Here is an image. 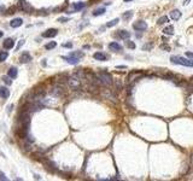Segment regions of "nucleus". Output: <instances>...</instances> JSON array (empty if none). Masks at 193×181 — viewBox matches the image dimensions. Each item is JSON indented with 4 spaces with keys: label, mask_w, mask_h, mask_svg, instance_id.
Here are the masks:
<instances>
[{
    "label": "nucleus",
    "mask_w": 193,
    "mask_h": 181,
    "mask_svg": "<svg viewBox=\"0 0 193 181\" xmlns=\"http://www.w3.org/2000/svg\"><path fill=\"white\" fill-rule=\"evenodd\" d=\"M170 62L177 65H184V67H188V68H193V60H188L185 57H180V56H171L170 57Z\"/></svg>",
    "instance_id": "nucleus-1"
},
{
    "label": "nucleus",
    "mask_w": 193,
    "mask_h": 181,
    "mask_svg": "<svg viewBox=\"0 0 193 181\" xmlns=\"http://www.w3.org/2000/svg\"><path fill=\"white\" fill-rule=\"evenodd\" d=\"M83 56H85L83 52H80V51H77V52H71L69 56L63 57V59H65L69 64H77Z\"/></svg>",
    "instance_id": "nucleus-2"
},
{
    "label": "nucleus",
    "mask_w": 193,
    "mask_h": 181,
    "mask_svg": "<svg viewBox=\"0 0 193 181\" xmlns=\"http://www.w3.org/2000/svg\"><path fill=\"white\" fill-rule=\"evenodd\" d=\"M98 79H99V82H101L103 85H105V86H111L113 83L112 76L109 73H106V71H100L98 74Z\"/></svg>",
    "instance_id": "nucleus-3"
},
{
    "label": "nucleus",
    "mask_w": 193,
    "mask_h": 181,
    "mask_svg": "<svg viewBox=\"0 0 193 181\" xmlns=\"http://www.w3.org/2000/svg\"><path fill=\"white\" fill-rule=\"evenodd\" d=\"M69 86L72 88V89H79L81 87V77L77 75V74H74L72 76L69 77Z\"/></svg>",
    "instance_id": "nucleus-4"
},
{
    "label": "nucleus",
    "mask_w": 193,
    "mask_h": 181,
    "mask_svg": "<svg viewBox=\"0 0 193 181\" xmlns=\"http://www.w3.org/2000/svg\"><path fill=\"white\" fill-rule=\"evenodd\" d=\"M21 122H22V127L28 131L29 124H30V115H29L28 111H23L22 112V115H21Z\"/></svg>",
    "instance_id": "nucleus-5"
},
{
    "label": "nucleus",
    "mask_w": 193,
    "mask_h": 181,
    "mask_svg": "<svg viewBox=\"0 0 193 181\" xmlns=\"http://www.w3.org/2000/svg\"><path fill=\"white\" fill-rule=\"evenodd\" d=\"M133 28H134L136 32H144V30L147 29V23H146L145 21L139 19V21H136V22L133 23Z\"/></svg>",
    "instance_id": "nucleus-6"
},
{
    "label": "nucleus",
    "mask_w": 193,
    "mask_h": 181,
    "mask_svg": "<svg viewBox=\"0 0 193 181\" xmlns=\"http://www.w3.org/2000/svg\"><path fill=\"white\" fill-rule=\"evenodd\" d=\"M141 71H133V73H131L129 75H128V82H132V81H135V80H139L140 77H141Z\"/></svg>",
    "instance_id": "nucleus-7"
},
{
    "label": "nucleus",
    "mask_w": 193,
    "mask_h": 181,
    "mask_svg": "<svg viewBox=\"0 0 193 181\" xmlns=\"http://www.w3.org/2000/svg\"><path fill=\"white\" fill-rule=\"evenodd\" d=\"M32 60V56L29 55V52H23L22 55H21V57H19V62L21 63H29Z\"/></svg>",
    "instance_id": "nucleus-8"
},
{
    "label": "nucleus",
    "mask_w": 193,
    "mask_h": 181,
    "mask_svg": "<svg viewBox=\"0 0 193 181\" xmlns=\"http://www.w3.org/2000/svg\"><path fill=\"white\" fill-rule=\"evenodd\" d=\"M182 14H181V11L180 10H173L170 11V18L174 19V21H179L180 18H181Z\"/></svg>",
    "instance_id": "nucleus-9"
},
{
    "label": "nucleus",
    "mask_w": 193,
    "mask_h": 181,
    "mask_svg": "<svg viewBox=\"0 0 193 181\" xmlns=\"http://www.w3.org/2000/svg\"><path fill=\"white\" fill-rule=\"evenodd\" d=\"M57 34H58V30L55 29V28H52V29H47V30L42 34V36H44V37H55Z\"/></svg>",
    "instance_id": "nucleus-10"
},
{
    "label": "nucleus",
    "mask_w": 193,
    "mask_h": 181,
    "mask_svg": "<svg viewBox=\"0 0 193 181\" xmlns=\"http://www.w3.org/2000/svg\"><path fill=\"white\" fill-rule=\"evenodd\" d=\"M3 46H4L5 50H11V48H14V46H15V41L12 40V39L9 37V39H6V40L4 41Z\"/></svg>",
    "instance_id": "nucleus-11"
},
{
    "label": "nucleus",
    "mask_w": 193,
    "mask_h": 181,
    "mask_svg": "<svg viewBox=\"0 0 193 181\" xmlns=\"http://www.w3.org/2000/svg\"><path fill=\"white\" fill-rule=\"evenodd\" d=\"M94 59L95 60H100V62H104V60H108V56L105 53H103V52H95L93 55Z\"/></svg>",
    "instance_id": "nucleus-12"
},
{
    "label": "nucleus",
    "mask_w": 193,
    "mask_h": 181,
    "mask_svg": "<svg viewBox=\"0 0 193 181\" xmlns=\"http://www.w3.org/2000/svg\"><path fill=\"white\" fill-rule=\"evenodd\" d=\"M109 48L111 51H113V52H120V51L122 50V46L118 42H110L109 44Z\"/></svg>",
    "instance_id": "nucleus-13"
},
{
    "label": "nucleus",
    "mask_w": 193,
    "mask_h": 181,
    "mask_svg": "<svg viewBox=\"0 0 193 181\" xmlns=\"http://www.w3.org/2000/svg\"><path fill=\"white\" fill-rule=\"evenodd\" d=\"M10 97V90L6 87H0V98L7 99Z\"/></svg>",
    "instance_id": "nucleus-14"
},
{
    "label": "nucleus",
    "mask_w": 193,
    "mask_h": 181,
    "mask_svg": "<svg viewBox=\"0 0 193 181\" xmlns=\"http://www.w3.org/2000/svg\"><path fill=\"white\" fill-rule=\"evenodd\" d=\"M22 24H23L22 18H15V19H12L10 22V25H11L12 28H18V27H21Z\"/></svg>",
    "instance_id": "nucleus-15"
},
{
    "label": "nucleus",
    "mask_w": 193,
    "mask_h": 181,
    "mask_svg": "<svg viewBox=\"0 0 193 181\" xmlns=\"http://www.w3.org/2000/svg\"><path fill=\"white\" fill-rule=\"evenodd\" d=\"M7 75L11 77V79H16V77H17V75H18V70H17V68H15V67L10 68V69H9V73H7Z\"/></svg>",
    "instance_id": "nucleus-16"
},
{
    "label": "nucleus",
    "mask_w": 193,
    "mask_h": 181,
    "mask_svg": "<svg viewBox=\"0 0 193 181\" xmlns=\"http://www.w3.org/2000/svg\"><path fill=\"white\" fill-rule=\"evenodd\" d=\"M116 35H117L118 37H121V39H129L131 37V33L127 32V30H118V33Z\"/></svg>",
    "instance_id": "nucleus-17"
},
{
    "label": "nucleus",
    "mask_w": 193,
    "mask_h": 181,
    "mask_svg": "<svg viewBox=\"0 0 193 181\" xmlns=\"http://www.w3.org/2000/svg\"><path fill=\"white\" fill-rule=\"evenodd\" d=\"M19 5H21V9L24 11H32V7L29 6V4L25 1V0H19Z\"/></svg>",
    "instance_id": "nucleus-18"
},
{
    "label": "nucleus",
    "mask_w": 193,
    "mask_h": 181,
    "mask_svg": "<svg viewBox=\"0 0 193 181\" xmlns=\"http://www.w3.org/2000/svg\"><path fill=\"white\" fill-rule=\"evenodd\" d=\"M163 34H165V35H174V27L173 25H168V27H165L164 29H163Z\"/></svg>",
    "instance_id": "nucleus-19"
},
{
    "label": "nucleus",
    "mask_w": 193,
    "mask_h": 181,
    "mask_svg": "<svg viewBox=\"0 0 193 181\" xmlns=\"http://www.w3.org/2000/svg\"><path fill=\"white\" fill-rule=\"evenodd\" d=\"M85 6H86V4L82 3V1H80V3H74V4H72L74 11H80V10H82Z\"/></svg>",
    "instance_id": "nucleus-20"
},
{
    "label": "nucleus",
    "mask_w": 193,
    "mask_h": 181,
    "mask_svg": "<svg viewBox=\"0 0 193 181\" xmlns=\"http://www.w3.org/2000/svg\"><path fill=\"white\" fill-rule=\"evenodd\" d=\"M105 14V7H100V9H97L93 11V16L97 17V16H101Z\"/></svg>",
    "instance_id": "nucleus-21"
},
{
    "label": "nucleus",
    "mask_w": 193,
    "mask_h": 181,
    "mask_svg": "<svg viewBox=\"0 0 193 181\" xmlns=\"http://www.w3.org/2000/svg\"><path fill=\"white\" fill-rule=\"evenodd\" d=\"M168 22H169V18H168V17H166V16H162V17H159V18H158L157 24H158V25H163V24L168 23Z\"/></svg>",
    "instance_id": "nucleus-22"
},
{
    "label": "nucleus",
    "mask_w": 193,
    "mask_h": 181,
    "mask_svg": "<svg viewBox=\"0 0 193 181\" xmlns=\"http://www.w3.org/2000/svg\"><path fill=\"white\" fill-rule=\"evenodd\" d=\"M52 94H55V96H57V97H60V96L63 94V89H62L60 87H55L53 90H52Z\"/></svg>",
    "instance_id": "nucleus-23"
},
{
    "label": "nucleus",
    "mask_w": 193,
    "mask_h": 181,
    "mask_svg": "<svg viewBox=\"0 0 193 181\" xmlns=\"http://www.w3.org/2000/svg\"><path fill=\"white\" fill-rule=\"evenodd\" d=\"M118 21H120L118 18H115V19H112V21H110V22H108V23H106V27H108V28H111V27H115V25H116V24H117V23H118Z\"/></svg>",
    "instance_id": "nucleus-24"
},
{
    "label": "nucleus",
    "mask_w": 193,
    "mask_h": 181,
    "mask_svg": "<svg viewBox=\"0 0 193 181\" xmlns=\"http://www.w3.org/2000/svg\"><path fill=\"white\" fill-rule=\"evenodd\" d=\"M132 17H133V11H127V12H124V14L122 15L123 19H129Z\"/></svg>",
    "instance_id": "nucleus-25"
},
{
    "label": "nucleus",
    "mask_w": 193,
    "mask_h": 181,
    "mask_svg": "<svg viewBox=\"0 0 193 181\" xmlns=\"http://www.w3.org/2000/svg\"><path fill=\"white\" fill-rule=\"evenodd\" d=\"M153 48V44L152 42H147L143 46V51H151Z\"/></svg>",
    "instance_id": "nucleus-26"
},
{
    "label": "nucleus",
    "mask_w": 193,
    "mask_h": 181,
    "mask_svg": "<svg viewBox=\"0 0 193 181\" xmlns=\"http://www.w3.org/2000/svg\"><path fill=\"white\" fill-rule=\"evenodd\" d=\"M56 46H57V44H56L55 41H52V42L46 44V45H45V48H46V50H52V48H55Z\"/></svg>",
    "instance_id": "nucleus-27"
},
{
    "label": "nucleus",
    "mask_w": 193,
    "mask_h": 181,
    "mask_svg": "<svg viewBox=\"0 0 193 181\" xmlns=\"http://www.w3.org/2000/svg\"><path fill=\"white\" fill-rule=\"evenodd\" d=\"M7 57H9V53L7 52H0V62H4V60H6L7 59Z\"/></svg>",
    "instance_id": "nucleus-28"
},
{
    "label": "nucleus",
    "mask_w": 193,
    "mask_h": 181,
    "mask_svg": "<svg viewBox=\"0 0 193 181\" xmlns=\"http://www.w3.org/2000/svg\"><path fill=\"white\" fill-rule=\"evenodd\" d=\"M127 47L131 48V50H134L136 46H135V44H134L133 41H127Z\"/></svg>",
    "instance_id": "nucleus-29"
},
{
    "label": "nucleus",
    "mask_w": 193,
    "mask_h": 181,
    "mask_svg": "<svg viewBox=\"0 0 193 181\" xmlns=\"http://www.w3.org/2000/svg\"><path fill=\"white\" fill-rule=\"evenodd\" d=\"M10 79H11L10 76H4V77H3V80H4V82H5L6 85H11V83H12V81H11Z\"/></svg>",
    "instance_id": "nucleus-30"
},
{
    "label": "nucleus",
    "mask_w": 193,
    "mask_h": 181,
    "mask_svg": "<svg viewBox=\"0 0 193 181\" xmlns=\"http://www.w3.org/2000/svg\"><path fill=\"white\" fill-rule=\"evenodd\" d=\"M186 57H188L191 60H193V52H189V51L186 52Z\"/></svg>",
    "instance_id": "nucleus-31"
},
{
    "label": "nucleus",
    "mask_w": 193,
    "mask_h": 181,
    "mask_svg": "<svg viewBox=\"0 0 193 181\" xmlns=\"http://www.w3.org/2000/svg\"><path fill=\"white\" fill-rule=\"evenodd\" d=\"M0 180H4V181H6V180H7V177L5 176V174H4V173H1V172H0Z\"/></svg>",
    "instance_id": "nucleus-32"
},
{
    "label": "nucleus",
    "mask_w": 193,
    "mask_h": 181,
    "mask_svg": "<svg viewBox=\"0 0 193 181\" xmlns=\"http://www.w3.org/2000/svg\"><path fill=\"white\" fill-rule=\"evenodd\" d=\"M63 46H64V47H68V48H71V47H72V44H71V42H68V44H64Z\"/></svg>",
    "instance_id": "nucleus-33"
},
{
    "label": "nucleus",
    "mask_w": 193,
    "mask_h": 181,
    "mask_svg": "<svg viewBox=\"0 0 193 181\" xmlns=\"http://www.w3.org/2000/svg\"><path fill=\"white\" fill-rule=\"evenodd\" d=\"M116 68H117V69H126L127 67H126V65H117Z\"/></svg>",
    "instance_id": "nucleus-34"
},
{
    "label": "nucleus",
    "mask_w": 193,
    "mask_h": 181,
    "mask_svg": "<svg viewBox=\"0 0 193 181\" xmlns=\"http://www.w3.org/2000/svg\"><path fill=\"white\" fill-rule=\"evenodd\" d=\"M189 1H191V0H185V3H184V5H188V4H189Z\"/></svg>",
    "instance_id": "nucleus-35"
},
{
    "label": "nucleus",
    "mask_w": 193,
    "mask_h": 181,
    "mask_svg": "<svg viewBox=\"0 0 193 181\" xmlns=\"http://www.w3.org/2000/svg\"><path fill=\"white\" fill-rule=\"evenodd\" d=\"M3 35H4V33H3V32H0V39L3 37Z\"/></svg>",
    "instance_id": "nucleus-36"
},
{
    "label": "nucleus",
    "mask_w": 193,
    "mask_h": 181,
    "mask_svg": "<svg viewBox=\"0 0 193 181\" xmlns=\"http://www.w3.org/2000/svg\"><path fill=\"white\" fill-rule=\"evenodd\" d=\"M4 10V7H0V11H3Z\"/></svg>",
    "instance_id": "nucleus-37"
}]
</instances>
